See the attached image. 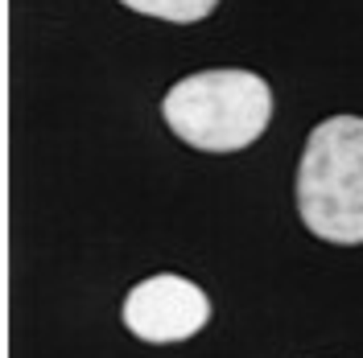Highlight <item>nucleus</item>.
Listing matches in <instances>:
<instances>
[{
    "mask_svg": "<svg viewBox=\"0 0 363 358\" xmlns=\"http://www.w3.org/2000/svg\"><path fill=\"white\" fill-rule=\"evenodd\" d=\"M161 115L199 153H240L269 128L272 91L252 70H199L165 91Z\"/></svg>",
    "mask_w": 363,
    "mask_h": 358,
    "instance_id": "obj_1",
    "label": "nucleus"
},
{
    "mask_svg": "<svg viewBox=\"0 0 363 358\" xmlns=\"http://www.w3.org/2000/svg\"><path fill=\"white\" fill-rule=\"evenodd\" d=\"M297 214L326 243H363V115H330L306 136Z\"/></svg>",
    "mask_w": 363,
    "mask_h": 358,
    "instance_id": "obj_2",
    "label": "nucleus"
},
{
    "mask_svg": "<svg viewBox=\"0 0 363 358\" xmlns=\"http://www.w3.org/2000/svg\"><path fill=\"white\" fill-rule=\"evenodd\" d=\"M124 325L128 334L153 346H169V342H186L211 321V296H206L194 280L161 272L140 280L128 296H124Z\"/></svg>",
    "mask_w": 363,
    "mask_h": 358,
    "instance_id": "obj_3",
    "label": "nucleus"
},
{
    "mask_svg": "<svg viewBox=\"0 0 363 358\" xmlns=\"http://www.w3.org/2000/svg\"><path fill=\"white\" fill-rule=\"evenodd\" d=\"M124 8L145 13V17H157V21H174V25H194L215 13L219 0H120Z\"/></svg>",
    "mask_w": 363,
    "mask_h": 358,
    "instance_id": "obj_4",
    "label": "nucleus"
}]
</instances>
